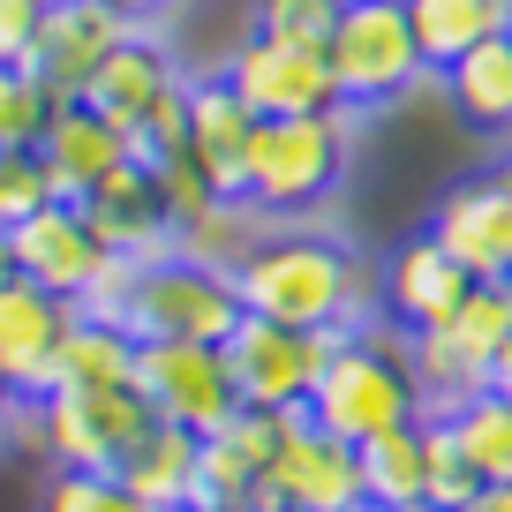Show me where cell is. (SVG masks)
I'll return each mask as SVG.
<instances>
[{
    "instance_id": "4316f807",
    "label": "cell",
    "mask_w": 512,
    "mask_h": 512,
    "mask_svg": "<svg viewBox=\"0 0 512 512\" xmlns=\"http://www.w3.org/2000/svg\"><path fill=\"white\" fill-rule=\"evenodd\" d=\"M445 422H452V437H460V452L475 460L482 482H512V400L475 392V400H460Z\"/></svg>"
},
{
    "instance_id": "cb8c5ba5",
    "label": "cell",
    "mask_w": 512,
    "mask_h": 512,
    "mask_svg": "<svg viewBox=\"0 0 512 512\" xmlns=\"http://www.w3.org/2000/svg\"><path fill=\"white\" fill-rule=\"evenodd\" d=\"M407 31L422 46V68L445 76L460 53H475L482 38L505 31V0H407Z\"/></svg>"
},
{
    "instance_id": "7a4b0ae2",
    "label": "cell",
    "mask_w": 512,
    "mask_h": 512,
    "mask_svg": "<svg viewBox=\"0 0 512 512\" xmlns=\"http://www.w3.org/2000/svg\"><path fill=\"white\" fill-rule=\"evenodd\" d=\"M354 159V113H294V121H256L249 144V181H241V211L249 219H309L339 196Z\"/></svg>"
},
{
    "instance_id": "52a82bcc",
    "label": "cell",
    "mask_w": 512,
    "mask_h": 512,
    "mask_svg": "<svg viewBox=\"0 0 512 512\" xmlns=\"http://www.w3.org/2000/svg\"><path fill=\"white\" fill-rule=\"evenodd\" d=\"M151 400L136 384H113V392H46L38 400V437H46L53 467H83V475H113L121 452L151 430Z\"/></svg>"
},
{
    "instance_id": "b9f144b4",
    "label": "cell",
    "mask_w": 512,
    "mask_h": 512,
    "mask_svg": "<svg viewBox=\"0 0 512 512\" xmlns=\"http://www.w3.org/2000/svg\"><path fill=\"white\" fill-rule=\"evenodd\" d=\"M505 38H512V0H505Z\"/></svg>"
},
{
    "instance_id": "f1b7e54d",
    "label": "cell",
    "mask_w": 512,
    "mask_h": 512,
    "mask_svg": "<svg viewBox=\"0 0 512 512\" xmlns=\"http://www.w3.org/2000/svg\"><path fill=\"white\" fill-rule=\"evenodd\" d=\"M53 121V91L31 68H0V151H38Z\"/></svg>"
},
{
    "instance_id": "83f0119b",
    "label": "cell",
    "mask_w": 512,
    "mask_h": 512,
    "mask_svg": "<svg viewBox=\"0 0 512 512\" xmlns=\"http://www.w3.org/2000/svg\"><path fill=\"white\" fill-rule=\"evenodd\" d=\"M475 490H482V475H475V460L460 452L452 422H445V415H422V505L460 512Z\"/></svg>"
},
{
    "instance_id": "9c48e42d",
    "label": "cell",
    "mask_w": 512,
    "mask_h": 512,
    "mask_svg": "<svg viewBox=\"0 0 512 512\" xmlns=\"http://www.w3.org/2000/svg\"><path fill=\"white\" fill-rule=\"evenodd\" d=\"M226 83L241 91V106L256 121H294V113H339V83L324 46H302V38H264L249 31L226 61Z\"/></svg>"
},
{
    "instance_id": "e0dca14e",
    "label": "cell",
    "mask_w": 512,
    "mask_h": 512,
    "mask_svg": "<svg viewBox=\"0 0 512 512\" xmlns=\"http://www.w3.org/2000/svg\"><path fill=\"white\" fill-rule=\"evenodd\" d=\"M249 144H256V113L241 106V91L219 76L189 83V159L226 204H241V181H249Z\"/></svg>"
},
{
    "instance_id": "836d02e7",
    "label": "cell",
    "mask_w": 512,
    "mask_h": 512,
    "mask_svg": "<svg viewBox=\"0 0 512 512\" xmlns=\"http://www.w3.org/2000/svg\"><path fill=\"white\" fill-rule=\"evenodd\" d=\"M106 8H113V16H121V23H128V31H151V23H159V16H174L181 0H106Z\"/></svg>"
},
{
    "instance_id": "7c38bea8",
    "label": "cell",
    "mask_w": 512,
    "mask_h": 512,
    "mask_svg": "<svg viewBox=\"0 0 512 512\" xmlns=\"http://www.w3.org/2000/svg\"><path fill=\"white\" fill-rule=\"evenodd\" d=\"M294 505V512H354L362 505V452L347 437L317 430L309 415H294L287 445L272 460V482H264V512Z\"/></svg>"
},
{
    "instance_id": "f35d334b",
    "label": "cell",
    "mask_w": 512,
    "mask_h": 512,
    "mask_svg": "<svg viewBox=\"0 0 512 512\" xmlns=\"http://www.w3.org/2000/svg\"><path fill=\"white\" fill-rule=\"evenodd\" d=\"M8 407H16V384H8V377H0V415H8Z\"/></svg>"
},
{
    "instance_id": "d6986e66",
    "label": "cell",
    "mask_w": 512,
    "mask_h": 512,
    "mask_svg": "<svg viewBox=\"0 0 512 512\" xmlns=\"http://www.w3.org/2000/svg\"><path fill=\"white\" fill-rule=\"evenodd\" d=\"M38 159H46L53 196H61V204H83V196L128 159V136L91 106V98H68V106H53L46 136H38Z\"/></svg>"
},
{
    "instance_id": "d6a6232c",
    "label": "cell",
    "mask_w": 512,
    "mask_h": 512,
    "mask_svg": "<svg viewBox=\"0 0 512 512\" xmlns=\"http://www.w3.org/2000/svg\"><path fill=\"white\" fill-rule=\"evenodd\" d=\"M46 8L53 0H0V68H23L46 31Z\"/></svg>"
},
{
    "instance_id": "4dcf8cb0",
    "label": "cell",
    "mask_w": 512,
    "mask_h": 512,
    "mask_svg": "<svg viewBox=\"0 0 512 512\" xmlns=\"http://www.w3.org/2000/svg\"><path fill=\"white\" fill-rule=\"evenodd\" d=\"M46 204H61L53 181H46V159L38 151H0V226H23Z\"/></svg>"
},
{
    "instance_id": "f546056e",
    "label": "cell",
    "mask_w": 512,
    "mask_h": 512,
    "mask_svg": "<svg viewBox=\"0 0 512 512\" xmlns=\"http://www.w3.org/2000/svg\"><path fill=\"white\" fill-rule=\"evenodd\" d=\"M38 512H144L121 490V475H83V467H53Z\"/></svg>"
},
{
    "instance_id": "7bdbcfd3",
    "label": "cell",
    "mask_w": 512,
    "mask_h": 512,
    "mask_svg": "<svg viewBox=\"0 0 512 512\" xmlns=\"http://www.w3.org/2000/svg\"><path fill=\"white\" fill-rule=\"evenodd\" d=\"M272 512H294V505H272Z\"/></svg>"
},
{
    "instance_id": "30bf717a",
    "label": "cell",
    "mask_w": 512,
    "mask_h": 512,
    "mask_svg": "<svg viewBox=\"0 0 512 512\" xmlns=\"http://www.w3.org/2000/svg\"><path fill=\"white\" fill-rule=\"evenodd\" d=\"M8 241H16V279H31V287L61 294V302H91V287L106 279L113 249L91 234V219H83V204H46L31 211L23 226H8Z\"/></svg>"
},
{
    "instance_id": "ffe728a7",
    "label": "cell",
    "mask_w": 512,
    "mask_h": 512,
    "mask_svg": "<svg viewBox=\"0 0 512 512\" xmlns=\"http://www.w3.org/2000/svg\"><path fill=\"white\" fill-rule=\"evenodd\" d=\"M181 91V68H174V53L159 46V38H144V31H128L121 46H113V61L98 68L91 76V106L106 113L113 128H121V136H136V128L151 121V113L166 106V98Z\"/></svg>"
},
{
    "instance_id": "1f68e13d",
    "label": "cell",
    "mask_w": 512,
    "mask_h": 512,
    "mask_svg": "<svg viewBox=\"0 0 512 512\" xmlns=\"http://www.w3.org/2000/svg\"><path fill=\"white\" fill-rule=\"evenodd\" d=\"M347 0H256V31L264 38H302V46H324Z\"/></svg>"
},
{
    "instance_id": "d590c367",
    "label": "cell",
    "mask_w": 512,
    "mask_h": 512,
    "mask_svg": "<svg viewBox=\"0 0 512 512\" xmlns=\"http://www.w3.org/2000/svg\"><path fill=\"white\" fill-rule=\"evenodd\" d=\"M482 392H497V400H512V347L490 362V377H482Z\"/></svg>"
},
{
    "instance_id": "3957f363",
    "label": "cell",
    "mask_w": 512,
    "mask_h": 512,
    "mask_svg": "<svg viewBox=\"0 0 512 512\" xmlns=\"http://www.w3.org/2000/svg\"><path fill=\"white\" fill-rule=\"evenodd\" d=\"M302 415L317 430L347 437V445H369V437L400 430V422H422V384L407 369V332H369V324L339 332Z\"/></svg>"
},
{
    "instance_id": "d4e9b609",
    "label": "cell",
    "mask_w": 512,
    "mask_h": 512,
    "mask_svg": "<svg viewBox=\"0 0 512 512\" xmlns=\"http://www.w3.org/2000/svg\"><path fill=\"white\" fill-rule=\"evenodd\" d=\"M437 339H445L460 362H475L482 377H490V362L512 347V279H475L467 302L437 324Z\"/></svg>"
},
{
    "instance_id": "277c9868",
    "label": "cell",
    "mask_w": 512,
    "mask_h": 512,
    "mask_svg": "<svg viewBox=\"0 0 512 512\" xmlns=\"http://www.w3.org/2000/svg\"><path fill=\"white\" fill-rule=\"evenodd\" d=\"M249 317L234 287V264L219 256H196V249H166L151 264L128 272L121 294V324L136 339H204V347H226V332Z\"/></svg>"
},
{
    "instance_id": "ab89813d",
    "label": "cell",
    "mask_w": 512,
    "mask_h": 512,
    "mask_svg": "<svg viewBox=\"0 0 512 512\" xmlns=\"http://www.w3.org/2000/svg\"><path fill=\"white\" fill-rule=\"evenodd\" d=\"M354 512H384V505H369V497H362V505H354Z\"/></svg>"
},
{
    "instance_id": "484cf974",
    "label": "cell",
    "mask_w": 512,
    "mask_h": 512,
    "mask_svg": "<svg viewBox=\"0 0 512 512\" xmlns=\"http://www.w3.org/2000/svg\"><path fill=\"white\" fill-rule=\"evenodd\" d=\"M354 452H362V497L369 505H384V512L422 505V422H400V430L369 437Z\"/></svg>"
},
{
    "instance_id": "44dd1931",
    "label": "cell",
    "mask_w": 512,
    "mask_h": 512,
    "mask_svg": "<svg viewBox=\"0 0 512 512\" xmlns=\"http://www.w3.org/2000/svg\"><path fill=\"white\" fill-rule=\"evenodd\" d=\"M196 467H204V437L181 430V422H151V430L121 452L113 475H121V490L144 512H159V505H196Z\"/></svg>"
},
{
    "instance_id": "60d3db41",
    "label": "cell",
    "mask_w": 512,
    "mask_h": 512,
    "mask_svg": "<svg viewBox=\"0 0 512 512\" xmlns=\"http://www.w3.org/2000/svg\"><path fill=\"white\" fill-rule=\"evenodd\" d=\"M407 512H445V505H407Z\"/></svg>"
},
{
    "instance_id": "9a60e30c",
    "label": "cell",
    "mask_w": 512,
    "mask_h": 512,
    "mask_svg": "<svg viewBox=\"0 0 512 512\" xmlns=\"http://www.w3.org/2000/svg\"><path fill=\"white\" fill-rule=\"evenodd\" d=\"M76 324V302L31 287V279H8L0 287V377L16 384V400H46L53 384V354H61V332Z\"/></svg>"
},
{
    "instance_id": "8fae6325",
    "label": "cell",
    "mask_w": 512,
    "mask_h": 512,
    "mask_svg": "<svg viewBox=\"0 0 512 512\" xmlns=\"http://www.w3.org/2000/svg\"><path fill=\"white\" fill-rule=\"evenodd\" d=\"M467 287H475V272H467L430 226L407 234L400 249L384 256V272H377V302H384V317H392V332H407V339L437 332V324L467 302Z\"/></svg>"
},
{
    "instance_id": "4fadbf2b",
    "label": "cell",
    "mask_w": 512,
    "mask_h": 512,
    "mask_svg": "<svg viewBox=\"0 0 512 512\" xmlns=\"http://www.w3.org/2000/svg\"><path fill=\"white\" fill-rule=\"evenodd\" d=\"M121 38H128V23L113 16L106 0H53L46 31H38V46H31V61H23V68L53 91V106H68V98L91 91V76L113 61Z\"/></svg>"
},
{
    "instance_id": "ba28073f",
    "label": "cell",
    "mask_w": 512,
    "mask_h": 512,
    "mask_svg": "<svg viewBox=\"0 0 512 512\" xmlns=\"http://www.w3.org/2000/svg\"><path fill=\"white\" fill-rule=\"evenodd\" d=\"M136 392L151 400L159 422H181V430L211 437L226 415H241L234 369H226L219 347L204 339H144L136 347Z\"/></svg>"
},
{
    "instance_id": "603a6c76",
    "label": "cell",
    "mask_w": 512,
    "mask_h": 512,
    "mask_svg": "<svg viewBox=\"0 0 512 512\" xmlns=\"http://www.w3.org/2000/svg\"><path fill=\"white\" fill-rule=\"evenodd\" d=\"M445 98L475 136H512V38H482L475 53L445 68Z\"/></svg>"
},
{
    "instance_id": "2e32d148",
    "label": "cell",
    "mask_w": 512,
    "mask_h": 512,
    "mask_svg": "<svg viewBox=\"0 0 512 512\" xmlns=\"http://www.w3.org/2000/svg\"><path fill=\"white\" fill-rule=\"evenodd\" d=\"M430 234L460 256L475 279H512V189L505 174H467L460 189H445V204L430 211Z\"/></svg>"
},
{
    "instance_id": "74e56055",
    "label": "cell",
    "mask_w": 512,
    "mask_h": 512,
    "mask_svg": "<svg viewBox=\"0 0 512 512\" xmlns=\"http://www.w3.org/2000/svg\"><path fill=\"white\" fill-rule=\"evenodd\" d=\"M189 512H256V505H211V497H196Z\"/></svg>"
},
{
    "instance_id": "6da1fadb",
    "label": "cell",
    "mask_w": 512,
    "mask_h": 512,
    "mask_svg": "<svg viewBox=\"0 0 512 512\" xmlns=\"http://www.w3.org/2000/svg\"><path fill=\"white\" fill-rule=\"evenodd\" d=\"M234 287L249 317L294 324V332H354L369 309L362 294V264H354L347 241L287 226V234H264L234 256Z\"/></svg>"
},
{
    "instance_id": "ac0fdd59",
    "label": "cell",
    "mask_w": 512,
    "mask_h": 512,
    "mask_svg": "<svg viewBox=\"0 0 512 512\" xmlns=\"http://www.w3.org/2000/svg\"><path fill=\"white\" fill-rule=\"evenodd\" d=\"M83 219H91V234L106 241L113 256H128V264H151V256L174 249V219H166V204H159V181L136 159H121L83 196Z\"/></svg>"
},
{
    "instance_id": "5bb4252c",
    "label": "cell",
    "mask_w": 512,
    "mask_h": 512,
    "mask_svg": "<svg viewBox=\"0 0 512 512\" xmlns=\"http://www.w3.org/2000/svg\"><path fill=\"white\" fill-rule=\"evenodd\" d=\"M294 415H272V407H241L219 430L204 437V467H196V497L211 505H256L264 512V482H272V460L287 445Z\"/></svg>"
},
{
    "instance_id": "e575fe53",
    "label": "cell",
    "mask_w": 512,
    "mask_h": 512,
    "mask_svg": "<svg viewBox=\"0 0 512 512\" xmlns=\"http://www.w3.org/2000/svg\"><path fill=\"white\" fill-rule=\"evenodd\" d=\"M460 512H512V482H482V490L467 497Z\"/></svg>"
},
{
    "instance_id": "8992f818",
    "label": "cell",
    "mask_w": 512,
    "mask_h": 512,
    "mask_svg": "<svg viewBox=\"0 0 512 512\" xmlns=\"http://www.w3.org/2000/svg\"><path fill=\"white\" fill-rule=\"evenodd\" d=\"M332 347H339V332H294V324H272V317H241L219 354L234 369L241 407L302 415L317 377H324V362H332Z\"/></svg>"
},
{
    "instance_id": "7402d4cb",
    "label": "cell",
    "mask_w": 512,
    "mask_h": 512,
    "mask_svg": "<svg viewBox=\"0 0 512 512\" xmlns=\"http://www.w3.org/2000/svg\"><path fill=\"white\" fill-rule=\"evenodd\" d=\"M136 347L144 339L128 332V324L76 309V324L61 332V354H53L46 392H113V384H136Z\"/></svg>"
},
{
    "instance_id": "5b68a950",
    "label": "cell",
    "mask_w": 512,
    "mask_h": 512,
    "mask_svg": "<svg viewBox=\"0 0 512 512\" xmlns=\"http://www.w3.org/2000/svg\"><path fill=\"white\" fill-rule=\"evenodd\" d=\"M324 61H332V83H339L347 113L392 106V98H407L430 76L415 31H407V0H347L332 38H324Z\"/></svg>"
},
{
    "instance_id": "8d00e7d4",
    "label": "cell",
    "mask_w": 512,
    "mask_h": 512,
    "mask_svg": "<svg viewBox=\"0 0 512 512\" xmlns=\"http://www.w3.org/2000/svg\"><path fill=\"white\" fill-rule=\"evenodd\" d=\"M16 279V241H8V226H0V287Z\"/></svg>"
}]
</instances>
